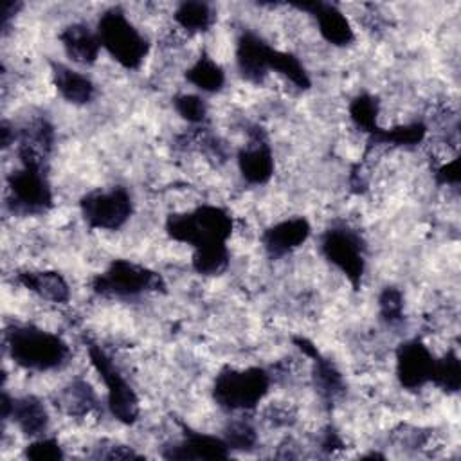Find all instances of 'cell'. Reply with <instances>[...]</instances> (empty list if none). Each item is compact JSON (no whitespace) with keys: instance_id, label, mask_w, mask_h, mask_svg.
<instances>
[{"instance_id":"1","label":"cell","mask_w":461,"mask_h":461,"mask_svg":"<svg viewBox=\"0 0 461 461\" xmlns=\"http://www.w3.org/2000/svg\"><path fill=\"white\" fill-rule=\"evenodd\" d=\"M18 157L22 167L7 176L9 205L20 214H43L52 207L45 157L25 144H18Z\"/></svg>"},{"instance_id":"2","label":"cell","mask_w":461,"mask_h":461,"mask_svg":"<svg viewBox=\"0 0 461 461\" xmlns=\"http://www.w3.org/2000/svg\"><path fill=\"white\" fill-rule=\"evenodd\" d=\"M7 351L14 364L29 371H49L67 364L70 348L67 342L32 324H14L5 331Z\"/></svg>"},{"instance_id":"3","label":"cell","mask_w":461,"mask_h":461,"mask_svg":"<svg viewBox=\"0 0 461 461\" xmlns=\"http://www.w3.org/2000/svg\"><path fill=\"white\" fill-rule=\"evenodd\" d=\"M171 240L200 249L212 243H227L232 232L230 214L216 205H202L191 212H175L166 220Z\"/></svg>"},{"instance_id":"4","label":"cell","mask_w":461,"mask_h":461,"mask_svg":"<svg viewBox=\"0 0 461 461\" xmlns=\"http://www.w3.org/2000/svg\"><path fill=\"white\" fill-rule=\"evenodd\" d=\"M101 47L124 68L135 70L142 65L149 45L119 7L104 11L97 22Z\"/></svg>"},{"instance_id":"5","label":"cell","mask_w":461,"mask_h":461,"mask_svg":"<svg viewBox=\"0 0 461 461\" xmlns=\"http://www.w3.org/2000/svg\"><path fill=\"white\" fill-rule=\"evenodd\" d=\"M270 375L263 367H223L212 384V398L225 411H250L268 393Z\"/></svg>"},{"instance_id":"6","label":"cell","mask_w":461,"mask_h":461,"mask_svg":"<svg viewBox=\"0 0 461 461\" xmlns=\"http://www.w3.org/2000/svg\"><path fill=\"white\" fill-rule=\"evenodd\" d=\"M92 290L103 297H137L144 292H164L160 274L128 259H113L103 274L90 281Z\"/></svg>"},{"instance_id":"7","label":"cell","mask_w":461,"mask_h":461,"mask_svg":"<svg viewBox=\"0 0 461 461\" xmlns=\"http://www.w3.org/2000/svg\"><path fill=\"white\" fill-rule=\"evenodd\" d=\"M85 346L94 369L99 373L106 385V405L112 416L124 423L133 425L139 418V398L131 385L124 380L113 360L104 353V349L90 339H85Z\"/></svg>"},{"instance_id":"8","label":"cell","mask_w":461,"mask_h":461,"mask_svg":"<svg viewBox=\"0 0 461 461\" xmlns=\"http://www.w3.org/2000/svg\"><path fill=\"white\" fill-rule=\"evenodd\" d=\"M321 254L337 267L358 290L366 270V245L358 232L348 227H331L321 236Z\"/></svg>"},{"instance_id":"9","label":"cell","mask_w":461,"mask_h":461,"mask_svg":"<svg viewBox=\"0 0 461 461\" xmlns=\"http://www.w3.org/2000/svg\"><path fill=\"white\" fill-rule=\"evenodd\" d=\"M81 214L90 229L117 230L131 216V196L124 187H113L110 191H90L81 202Z\"/></svg>"},{"instance_id":"10","label":"cell","mask_w":461,"mask_h":461,"mask_svg":"<svg viewBox=\"0 0 461 461\" xmlns=\"http://www.w3.org/2000/svg\"><path fill=\"white\" fill-rule=\"evenodd\" d=\"M434 364L436 357L420 339L405 340L396 349V376L409 391H418L432 380Z\"/></svg>"},{"instance_id":"11","label":"cell","mask_w":461,"mask_h":461,"mask_svg":"<svg viewBox=\"0 0 461 461\" xmlns=\"http://www.w3.org/2000/svg\"><path fill=\"white\" fill-rule=\"evenodd\" d=\"M249 133V144L238 153V167L245 182L261 185L267 184L274 175V155L261 128L254 126Z\"/></svg>"},{"instance_id":"12","label":"cell","mask_w":461,"mask_h":461,"mask_svg":"<svg viewBox=\"0 0 461 461\" xmlns=\"http://www.w3.org/2000/svg\"><path fill=\"white\" fill-rule=\"evenodd\" d=\"M294 344L306 355L313 360V385H315V391L319 393V396L326 402V403H333L335 400H339L344 391H346V385H344V378L340 375V371L335 367V364L322 357L321 351L317 349V346L308 340L306 337H294L292 339Z\"/></svg>"},{"instance_id":"13","label":"cell","mask_w":461,"mask_h":461,"mask_svg":"<svg viewBox=\"0 0 461 461\" xmlns=\"http://www.w3.org/2000/svg\"><path fill=\"white\" fill-rule=\"evenodd\" d=\"M2 418H13V421L18 425V429L29 436L38 438L45 434L49 427V412L41 400L36 396H20V398H9V394L2 393Z\"/></svg>"},{"instance_id":"14","label":"cell","mask_w":461,"mask_h":461,"mask_svg":"<svg viewBox=\"0 0 461 461\" xmlns=\"http://www.w3.org/2000/svg\"><path fill=\"white\" fill-rule=\"evenodd\" d=\"M270 50L272 47L265 40H261L258 34L250 31L243 32L236 43V63H238L240 74L250 83H256V85L263 83V79L270 70V65H268Z\"/></svg>"},{"instance_id":"15","label":"cell","mask_w":461,"mask_h":461,"mask_svg":"<svg viewBox=\"0 0 461 461\" xmlns=\"http://www.w3.org/2000/svg\"><path fill=\"white\" fill-rule=\"evenodd\" d=\"M294 5L297 9L308 11L315 18L319 25V32L328 43L335 47H346L355 40V34L348 18L337 5L326 4V2H304V4H294Z\"/></svg>"},{"instance_id":"16","label":"cell","mask_w":461,"mask_h":461,"mask_svg":"<svg viewBox=\"0 0 461 461\" xmlns=\"http://www.w3.org/2000/svg\"><path fill=\"white\" fill-rule=\"evenodd\" d=\"M184 438L169 447H164L166 459H227L229 447L223 438L193 432L184 429Z\"/></svg>"},{"instance_id":"17","label":"cell","mask_w":461,"mask_h":461,"mask_svg":"<svg viewBox=\"0 0 461 461\" xmlns=\"http://www.w3.org/2000/svg\"><path fill=\"white\" fill-rule=\"evenodd\" d=\"M310 232L312 227L304 218H290L279 221L263 232V249L270 259H279L301 247L308 240Z\"/></svg>"},{"instance_id":"18","label":"cell","mask_w":461,"mask_h":461,"mask_svg":"<svg viewBox=\"0 0 461 461\" xmlns=\"http://www.w3.org/2000/svg\"><path fill=\"white\" fill-rule=\"evenodd\" d=\"M59 41L67 56L79 65L95 63L101 50V41L97 38V32L90 31L83 23H72L65 27L59 32Z\"/></svg>"},{"instance_id":"19","label":"cell","mask_w":461,"mask_h":461,"mask_svg":"<svg viewBox=\"0 0 461 461\" xmlns=\"http://www.w3.org/2000/svg\"><path fill=\"white\" fill-rule=\"evenodd\" d=\"M52 67V81L61 94V97L72 104H86L95 95L94 83L81 72L72 70L63 63H50Z\"/></svg>"},{"instance_id":"20","label":"cell","mask_w":461,"mask_h":461,"mask_svg":"<svg viewBox=\"0 0 461 461\" xmlns=\"http://www.w3.org/2000/svg\"><path fill=\"white\" fill-rule=\"evenodd\" d=\"M18 283H22L27 290L36 295L50 301V303H67L70 299V290L67 281L59 272L41 270V272H20Z\"/></svg>"},{"instance_id":"21","label":"cell","mask_w":461,"mask_h":461,"mask_svg":"<svg viewBox=\"0 0 461 461\" xmlns=\"http://www.w3.org/2000/svg\"><path fill=\"white\" fill-rule=\"evenodd\" d=\"M58 403L70 416H85L97 407V398L88 382L76 378L59 393Z\"/></svg>"},{"instance_id":"22","label":"cell","mask_w":461,"mask_h":461,"mask_svg":"<svg viewBox=\"0 0 461 461\" xmlns=\"http://www.w3.org/2000/svg\"><path fill=\"white\" fill-rule=\"evenodd\" d=\"M427 126L420 121L394 126L391 130L380 128L375 135L367 137V146H378V144H387V146H402V148H411L420 144L425 139Z\"/></svg>"},{"instance_id":"23","label":"cell","mask_w":461,"mask_h":461,"mask_svg":"<svg viewBox=\"0 0 461 461\" xmlns=\"http://www.w3.org/2000/svg\"><path fill=\"white\" fill-rule=\"evenodd\" d=\"M185 79L202 92H218L225 85L223 68L207 54H202L185 72Z\"/></svg>"},{"instance_id":"24","label":"cell","mask_w":461,"mask_h":461,"mask_svg":"<svg viewBox=\"0 0 461 461\" xmlns=\"http://www.w3.org/2000/svg\"><path fill=\"white\" fill-rule=\"evenodd\" d=\"M173 16L176 23L189 32H203L214 22V13L205 2H182Z\"/></svg>"},{"instance_id":"25","label":"cell","mask_w":461,"mask_h":461,"mask_svg":"<svg viewBox=\"0 0 461 461\" xmlns=\"http://www.w3.org/2000/svg\"><path fill=\"white\" fill-rule=\"evenodd\" d=\"M268 65H270V70L279 72L288 81H292L297 88L308 90L312 86V81L308 77L306 68L303 67V63L292 52H285V50H279V49L272 47Z\"/></svg>"},{"instance_id":"26","label":"cell","mask_w":461,"mask_h":461,"mask_svg":"<svg viewBox=\"0 0 461 461\" xmlns=\"http://www.w3.org/2000/svg\"><path fill=\"white\" fill-rule=\"evenodd\" d=\"M376 117H378L376 97H373L371 94H366V92L353 97V101L349 103V119L367 137L375 135L380 130Z\"/></svg>"},{"instance_id":"27","label":"cell","mask_w":461,"mask_h":461,"mask_svg":"<svg viewBox=\"0 0 461 461\" xmlns=\"http://www.w3.org/2000/svg\"><path fill=\"white\" fill-rule=\"evenodd\" d=\"M229 265V250L225 243H212L193 252V268L202 276H220Z\"/></svg>"},{"instance_id":"28","label":"cell","mask_w":461,"mask_h":461,"mask_svg":"<svg viewBox=\"0 0 461 461\" xmlns=\"http://www.w3.org/2000/svg\"><path fill=\"white\" fill-rule=\"evenodd\" d=\"M447 394H454L461 387V362L454 349H448L441 358H436L432 380Z\"/></svg>"},{"instance_id":"29","label":"cell","mask_w":461,"mask_h":461,"mask_svg":"<svg viewBox=\"0 0 461 461\" xmlns=\"http://www.w3.org/2000/svg\"><path fill=\"white\" fill-rule=\"evenodd\" d=\"M380 319L387 326H396L403 321V295L396 286H385L378 297Z\"/></svg>"},{"instance_id":"30","label":"cell","mask_w":461,"mask_h":461,"mask_svg":"<svg viewBox=\"0 0 461 461\" xmlns=\"http://www.w3.org/2000/svg\"><path fill=\"white\" fill-rule=\"evenodd\" d=\"M223 439H225L229 450H250V448H254L258 436H256V429L252 427L250 421L236 420L227 425Z\"/></svg>"},{"instance_id":"31","label":"cell","mask_w":461,"mask_h":461,"mask_svg":"<svg viewBox=\"0 0 461 461\" xmlns=\"http://www.w3.org/2000/svg\"><path fill=\"white\" fill-rule=\"evenodd\" d=\"M173 104L178 115L191 124H202L207 119V104L198 95L180 94L173 99Z\"/></svg>"},{"instance_id":"32","label":"cell","mask_w":461,"mask_h":461,"mask_svg":"<svg viewBox=\"0 0 461 461\" xmlns=\"http://www.w3.org/2000/svg\"><path fill=\"white\" fill-rule=\"evenodd\" d=\"M25 457L32 461H59L63 459V450L54 438H40L25 448Z\"/></svg>"},{"instance_id":"33","label":"cell","mask_w":461,"mask_h":461,"mask_svg":"<svg viewBox=\"0 0 461 461\" xmlns=\"http://www.w3.org/2000/svg\"><path fill=\"white\" fill-rule=\"evenodd\" d=\"M94 457L95 459H139L140 456L126 445L110 443L108 447H97V452L94 454Z\"/></svg>"},{"instance_id":"34","label":"cell","mask_w":461,"mask_h":461,"mask_svg":"<svg viewBox=\"0 0 461 461\" xmlns=\"http://www.w3.org/2000/svg\"><path fill=\"white\" fill-rule=\"evenodd\" d=\"M434 176L439 185H457L459 184V158H452L450 162L438 167Z\"/></svg>"},{"instance_id":"35","label":"cell","mask_w":461,"mask_h":461,"mask_svg":"<svg viewBox=\"0 0 461 461\" xmlns=\"http://www.w3.org/2000/svg\"><path fill=\"white\" fill-rule=\"evenodd\" d=\"M321 447H322L324 450H333V448H342L344 443H342V439L339 438V434H337L333 429H328V430L324 432V436H322Z\"/></svg>"},{"instance_id":"36","label":"cell","mask_w":461,"mask_h":461,"mask_svg":"<svg viewBox=\"0 0 461 461\" xmlns=\"http://www.w3.org/2000/svg\"><path fill=\"white\" fill-rule=\"evenodd\" d=\"M22 7V4L20 2H4V5H2V29L5 31L7 29V23H9V20L13 18V14H16V11Z\"/></svg>"},{"instance_id":"37","label":"cell","mask_w":461,"mask_h":461,"mask_svg":"<svg viewBox=\"0 0 461 461\" xmlns=\"http://www.w3.org/2000/svg\"><path fill=\"white\" fill-rule=\"evenodd\" d=\"M16 139L14 130H11V126L7 122H2V146L7 148L9 144H13Z\"/></svg>"}]
</instances>
